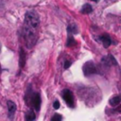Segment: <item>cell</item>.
<instances>
[{"mask_svg": "<svg viewBox=\"0 0 121 121\" xmlns=\"http://www.w3.org/2000/svg\"><path fill=\"white\" fill-rule=\"evenodd\" d=\"M30 101L32 106L34 107V109L36 111H40L41 109V104H42V99H41V95L39 93H35L30 96Z\"/></svg>", "mask_w": 121, "mask_h": 121, "instance_id": "277c9868", "label": "cell"}, {"mask_svg": "<svg viewBox=\"0 0 121 121\" xmlns=\"http://www.w3.org/2000/svg\"><path fill=\"white\" fill-rule=\"evenodd\" d=\"M53 108H54L55 110H58V109L60 108V102H59L58 100H56V101L53 103Z\"/></svg>", "mask_w": 121, "mask_h": 121, "instance_id": "9a60e30c", "label": "cell"}, {"mask_svg": "<svg viewBox=\"0 0 121 121\" xmlns=\"http://www.w3.org/2000/svg\"><path fill=\"white\" fill-rule=\"evenodd\" d=\"M26 60V51L23 49V47H20V49H19V67H20V69H23V67L25 66Z\"/></svg>", "mask_w": 121, "mask_h": 121, "instance_id": "8992f818", "label": "cell"}, {"mask_svg": "<svg viewBox=\"0 0 121 121\" xmlns=\"http://www.w3.org/2000/svg\"><path fill=\"white\" fill-rule=\"evenodd\" d=\"M92 11H93V8L90 4H84L83 7L81 8V10H80V12L83 14H89Z\"/></svg>", "mask_w": 121, "mask_h": 121, "instance_id": "ba28073f", "label": "cell"}, {"mask_svg": "<svg viewBox=\"0 0 121 121\" xmlns=\"http://www.w3.org/2000/svg\"><path fill=\"white\" fill-rule=\"evenodd\" d=\"M7 105H8V112H9V119H13V116H14V113H15V111H16V104L11 101V100H8L7 102Z\"/></svg>", "mask_w": 121, "mask_h": 121, "instance_id": "5b68a950", "label": "cell"}, {"mask_svg": "<svg viewBox=\"0 0 121 121\" xmlns=\"http://www.w3.org/2000/svg\"><path fill=\"white\" fill-rule=\"evenodd\" d=\"M61 119H62V117H61L60 114H59V113H55V114L52 116L51 121H61Z\"/></svg>", "mask_w": 121, "mask_h": 121, "instance_id": "4fadbf2b", "label": "cell"}, {"mask_svg": "<svg viewBox=\"0 0 121 121\" xmlns=\"http://www.w3.org/2000/svg\"><path fill=\"white\" fill-rule=\"evenodd\" d=\"M71 64H72V61L66 60H65V63H64V69H68V68L71 66Z\"/></svg>", "mask_w": 121, "mask_h": 121, "instance_id": "5bb4252c", "label": "cell"}, {"mask_svg": "<svg viewBox=\"0 0 121 121\" xmlns=\"http://www.w3.org/2000/svg\"><path fill=\"white\" fill-rule=\"evenodd\" d=\"M109 103H110L111 106H113V107L119 105V103H120V96H119V95H116V96L112 97V98L109 100Z\"/></svg>", "mask_w": 121, "mask_h": 121, "instance_id": "9c48e42d", "label": "cell"}, {"mask_svg": "<svg viewBox=\"0 0 121 121\" xmlns=\"http://www.w3.org/2000/svg\"><path fill=\"white\" fill-rule=\"evenodd\" d=\"M4 5H5V2H4L3 0H0V10H1L2 9H3Z\"/></svg>", "mask_w": 121, "mask_h": 121, "instance_id": "2e32d148", "label": "cell"}, {"mask_svg": "<svg viewBox=\"0 0 121 121\" xmlns=\"http://www.w3.org/2000/svg\"><path fill=\"white\" fill-rule=\"evenodd\" d=\"M36 118V115L33 111H29L26 113V121H34Z\"/></svg>", "mask_w": 121, "mask_h": 121, "instance_id": "30bf717a", "label": "cell"}, {"mask_svg": "<svg viewBox=\"0 0 121 121\" xmlns=\"http://www.w3.org/2000/svg\"><path fill=\"white\" fill-rule=\"evenodd\" d=\"M67 32L69 33V35H72V34H76V33H78L77 26H75V25H69V26H67Z\"/></svg>", "mask_w": 121, "mask_h": 121, "instance_id": "8fae6325", "label": "cell"}, {"mask_svg": "<svg viewBox=\"0 0 121 121\" xmlns=\"http://www.w3.org/2000/svg\"><path fill=\"white\" fill-rule=\"evenodd\" d=\"M62 98L64 99L65 103L70 107V108H74L75 106V99H74V95L72 94V92L68 89H64L61 93Z\"/></svg>", "mask_w": 121, "mask_h": 121, "instance_id": "3957f363", "label": "cell"}, {"mask_svg": "<svg viewBox=\"0 0 121 121\" xmlns=\"http://www.w3.org/2000/svg\"><path fill=\"white\" fill-rule=\"evenodd\" d=\"M91 1H93V2H95V3H97V2H99V0H91Z\"/></svg>", "mask_w": 121, "mask_h": 121, "instance_id": "e0dca14e", "label": "cell"}, {"mask_svg": "<svg viewBox=\"0 0 121 121\" xmlns=\"http://www.w3.org/2000/svg\"><path fill=\"white\" fill-rule=\"evenodd\" d=\"M82 71H83L84 76H86V77H89L94 74H97V69L92 60H88L83 64Z\"/></svg>", "mask_w": 121, "mask_h": 121, "instance_id": "7a4b0ae2", "label": "cell"}, {"mask_svg": "<svg viewBox=\"0 0 121 121\" xmlns=\"http://www.w3.org/2000/svg\"><path fill=\"white\" fill-rule=\"evenodd\" d=\"M77 43H76V41H75V39L72 37V35H69L68 36V38H67V42H66V46H68V47H71V46H73V45H75Z\"/></svg>", "mask_w": 121, "mask_h": 121, "instance_id": "7c38bea8", "label": "cell"}, {"mask_svg": "<svg viewBox=\"0 0 121 121\" xmlns=\"http://www.w3.org/2000/svg\"><path fill=\"white\" fill-rule=\"evenodd\" d=\"M99 40L102 42L103 46H104L105 48L109 47V46L111 45V43H112L111 37L109 36V34H106V33H104V34H102L101 36H99Z\"/></svg>", "mask_w": 121, "mask_h": 121, "instance_id": "52a82bcc", "label": "cell"}, {"mask_svg": "<svg viewBox=\"0 0 121 121\" xmlns=\"http://www.w3.org/2000/svg\"><path fill=\"white\" fill-rule=\"evenodd\" d=\"M40 25V17L34 10H28L25 14L23 25V38L27 48H32L38 40V27Z\"/></svg>", "mask_w": 121, "mask_h": 121, "instance_id": "6da1fadb", "label": "cell"}]
</instances>
